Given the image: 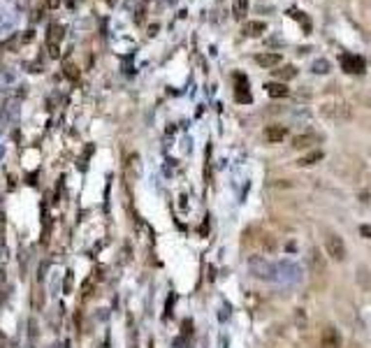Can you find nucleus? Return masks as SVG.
<instances>
[{
    "instance_id": "f257e3e1",
    "label": "nucleus",
    "mask_w": 371,
    "mask_h": 348,
    "mask_svg": "<svg viewBox=\"0 0 371 348\" xmlns=\"http://www.w3.org/2000/svg\"><path fill=\"white\" fill-rule=\"evenodd\" d=\"M339 63L343 67V72L348 74H364V70H367V61L357 53H341Z\"/></svg>"
},
{
    "instance_id": "f03ea898",
    "label": "nucleus",
    "mask_w": 371,
    "mask_h": 348,
    "mask_svg": "<svg viewBox=\"0 0 371 348\" xmlns=\"http://www.w3.org/2000/svg\"><path fill=\"white\" fill-rule=\"evenodd\" d=\"M248 269H251V274L258 276V279H274V274H276L274 265H269L265 258H258V255L248 260Z\"/></svg>"
},
{
    "instance_id": "7ed1b4c3",
    "label": "nucleus",
    "mask_w": 371,
    "mask_h": 348,
    "mask_svg": "<svg viewBox=\"0 0 371 348\" xmlns=\"http://www.w3.org/2000/svg\"><path fill=\"white\" fill-rule=\"evenodd\" d=\"M325 249H327L329 258H334L337 263H341L346 258V246H343V239H341L337 232H329L325 237Z\"/></svg>"
},
{
    "instance_id": "20e7f679",
    "label": "nucleus",
    "mask_w": 371,
    "mask_h": 348,
    "mask_svg": "<svg viewBox=\"0 0 371 348\" xmlns=\"http://www.w3.org/2000/svg\"><path fill=\"white\" fill-rule=\"evenodd\" d=\"M234 98H237V102H244V105L253 100V95L248 91V79L244 74H234Z\"/></svg>"
},
{
    "instance_id": "39448f33",
    "label": "nucleus",
    "mask_w": 371,
    "mask_h": 348,
    "mask_svg": "<svg viewBox=\"0 0 371 348\" xmlns=\"http://www.w3.org/2000/svg\"><path fill=\"white\" fill-rule=\"evenodd\" d=\"M341 334L339 330H334L332 325H327L323 330V334H320V348H341Z\"/></svg>"
},
{
    "instance_id": "423d86ee",
    "label": "nucleus",
    "mask_w": 371,
    "mask_h": 348,
    "mask_svg": "<svg viewBox=\"0 0 371 348\" xmlns=\"http://www.w3.org/2000/svg\"><path fill=\"white\" fill-rule=\"evenodd\" d=\"M288 135V130L283 126H269L265 130V139L269 144H278V142H283Z\"/></svg>"
},
{
    "instance_id": "0eeeda50",
    "label": "nucleus",
    "mask_w": 371,
    "mask_h": 348,
    "mask_svg": "<svg viewBox=\"0 0 371 348\" xmlns=\"http://www.w3.org/2000/svg\"><path fill=\"white\" fill-rule=\"evenodd\" d=\"M323 114L329 118H350V109L346 105H327L323 109Z\"/></svg>"
},
{
    "instance_id": "6e6552de",
    "label": "nucleus",
    "mask_w": 371,
    "mask_h": 348,
    "mask_svg": "<svg viewBox=\"0 0 371 348\" xmlns=\"http://www.w3.org/2000/svg\"><path fill=\"white\" fill-rule=\"evenodd\" d=\"M255 63L262 65V67H276L281 63V53H258L255 56Z\"/></svg>"
},
{
    "instance_id": "1a4fd4ad",
    "label": "nucleus",
    "mask_w": 371,
    "mask_h": 348,
    "mask_svg": "<svg viewBox=\"0 0 371 348\" xmlns=\"http://www.w3.org/2000/svg\"><path fill=\"white\" fill-rule=\"evenodd\" d=\"M318 135H313V133H304V135H297L295 139H292V147L295 149H306L311 147V144H316L318 142Z\"/></svg>"
},
{
    "instance_id": "9d476101",
    "label": "nucleus",
    "mask_w": 371,
    "mask_h": 348,
    "mask_svg": "<svg viewBox=\"0 0 371 348\" xmlns=\"http://www.w3.org/2000/svg\"><path fill=\"white\" fill-rule=\"evenodd\" d=\"M265 91L272 98H286L290 91H288V86L286 84H281V82H269V84H265Z\"/></svg>"
},
{
    "instance_id": "9b49d317",
    "label": "nucleus",
    "mask_w": 371,
    "mask_h": 348,
    "mask_svg": "<svg viewBox=\"0 0 371 348\" xmlns=\"http://www.w3.org/2000/svg\"><path fill=\"white\" fill-rule=\"evenodd\" d=\"M265 31H267L265 21H251V23H246L244 26V33L248 35V37H260Z\"/></svg>"
},
{
    "instance_id": "f8f14e48",
    "label": "nucleus",
    "mask_w": 371,
    "mask_h": 348,
    "mask_svg": "<svg viewBox=\"0 0 371 348\" xmlns=\"http://www.w3.org/2000/svg\"><path fill=\"white\" fill-rule=\"evenodd\" d=\"M63 40V26H58V23H53L51 28H49V35H47V44H56Z\"/></svg>"
},
{
    "instance_id": "ddd939ff",
    "label": "nucleus",
    "mask_w": 371,
    "mask_h": 348,
    "mask_svg": "<svg viewBox=\"0 0 371 348\" xmlns=\"http://www.w3.org/2000/svg\"><path fill=\"white\" fill-rule=\"evenodd\" d=\"M295 74H297L295 65H283L281 70H274V77H276V79H281V82H288V79H292Z\"/></svg>"
},
{
    "instance_id": "4468645a",
    "label": "nucleus",
    "mask_w": 371,
    "mask_h": 348,
    "mask_svg": "<svg viewBox=\"0 0 371 348\" xmlns=\"http://www.w3.org/2000/svg\"><path fill=\"white\" fill-rule=\"evenodd\" d=\"M318 160H323V151H311L308 156H304V158L297 160V165L306 167V165H313V163H318Z\"/></svg>"
},
{
    "instance_id": "2eb2a0df",
    "label": "nucleus",
    "mask_w": 371,
    "mask_h": 348,
    "mask_svg": "<svg viewBox=\"0 0 371 348\" xmlns=\"http://www.w3.org/2000/svg\"><path fill=\"white\" fill-rule=\"evenodd\" d=\"M246 10H248V0H237V2H234V17H237V19H244Z\"/></svg>"
},
{
    "instance_id": "dca6fc26",
    "label": "nucleus",
    "mask_w": 371,
    "mask_h": 348,
    "mask_svg": "<svg viewBox=\"0 0 371 348\" xmlns=\"http://www.w3.org/2000/svg\"><path fill=\"white\" fill-rule=\"evenodd\" d=\"M288 14H290V17H292V19H297V21H302L304 23V31H311V21H308L306 17H304V12H299V10H290L288 12Z\"/></svg>"
},
{
    "instance_id": "f3484780",
    "label": "nucleus",
    "mask_w": 371,
    "mask_h": 348,
    "mask_svg": "<svg viewBox=\"0 0 371 348\" xmlns=\"http://www.w3.org/2000/svg\"><path fill=\"white\" fill-rule=\"evenodd\" d=\"M65 77H70V79H79V70H77L74 65L65 63Z\"/></svg>"
},
{
    "instance_id": "a211bd4d",
    "label": "nucleus",
    "mask_w": 371,
    "mask_h": 348,
    "mask_svg": "<svg viewBox=\"0 0 371 348\" xmlns=\"http://www.w3.org/2000/svg\"><path fill=\"white\" fill-rule=\"evenodd\" d=\"M327 67H329V63L327 61H316V63H313V72H327Z\"/></svg>"
},
{
    "instance_id": "6ab92c4d",
    "label": "nucleus",
    "mask_w": 371,
    "mask_h": 348,
    "mask_svg": "<svg viewBox=\"0 0 371 348\" xmlns=\"http://www.w3.org/2000/svg\"><path fill=\"white\" fill-rule=\"evenodd\" d=\"M360 232L364 234V237H367V239H371V228H369V225H362Z\"/></svg>"
},
{
    "instance_id": "aec40b11",
    "label": "nucleus",
    "mask_w": 371,
    "mask_h": 348,
    "mask_svg": "<svg viewBox=\"0 0 371 348\" xmlns=\"http://www.w3.org/2000/svg\"><path fill=\"white\" fill-rule=\"evenodd\" d=\"M47 5L49 7H58V0H47Z\"/></svg>"
}]
</instances>
